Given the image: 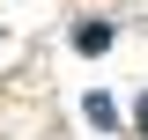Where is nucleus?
Segmentation results:
<instances>
[{
	"mask_svg": "<svg viewBox=\"0 0 148 140\" xmlns=\"http://www.w3.org/2000/svg\"><path fill=\"white\" fill-rule=\"evenodd\" d=\"M133 118H141V133H148V96H141V111H133Z\"/></svg>",
	"mask_w": 148,
	"mask_h": 140,
	"instance_id": "nucleus-2",
	"label": "nucleus"
},
{
	"mask_svg": "<svg viewBox=\"0 0 148 140\" xmlns=\"http://www.w3.org/2000/svg\"><path fill=\"white\" fill-rule=\"evenodd\" d=\"M74 44H82V52H104V44H111V30H104V22H82V37H74Z\"/></svg>",
	"mask_w": 148,
	"mask_h": 140,
	"instance_id": "nucleus-1",
	"label": "nucleus"
}]
</instances>
